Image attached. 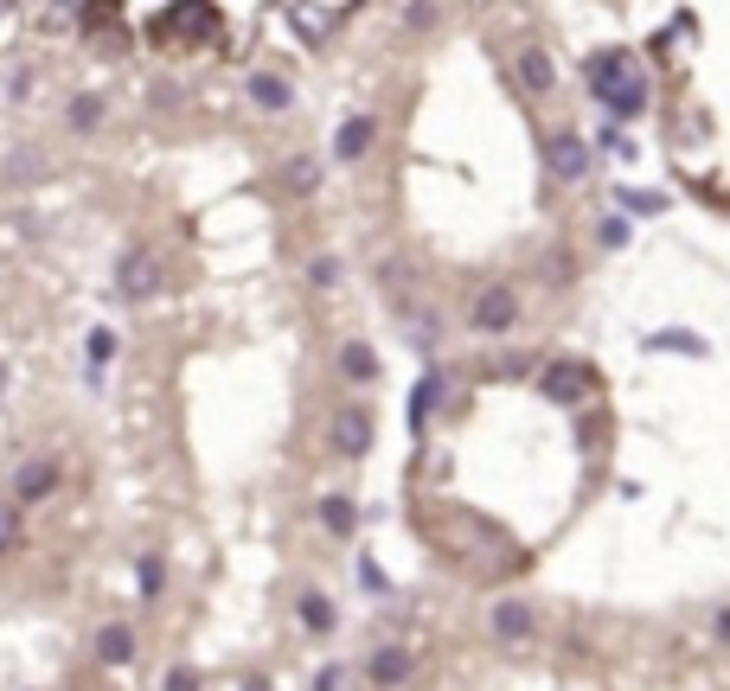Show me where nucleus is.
<instances>
[{
	"mask_svg": "<svg viewBox=\"0 0 730 691\" xmlns=\"http://www.w3.org/2000/svg\"><path fill=\"white\" fill-rule=\"evenodd\" d=\"M513 71H520V83L532 90V97H545L551 77H558V71H551V51H539V46H525L520 58H513Z\"/></svg>",
	"mask_w": 730,
	"mask_h": 691,
	"instance_id": "nucleus-9",
	"label": "nucleus"
},
{
	"mask_svg": "<svg viewBox=\"0 0 730 691\" xmlns=\"http://www.w3.org/2000/svg\"><path fill=\"white\" fill-rule=\"evenodd\" d=\"M97 122H103V97H90V90H83V97H71V128H78V135H90Z\"/></svg>",
	"mask_w": 730,
	"mask_h": 691,
	"instance_id": "nucleus-22",
	"label": "nucleus"
},
{
	"mask_svg": "<svg viewBox=\"0 0 730 691\" xmlns=\"http://www.w3.org/2000/svg\"><path fill=\"white\" fill-rule=\"evenodd\" d=\"M46 493H58V461H27L13 474V506H39Z\"/></svg>",
	"mask_w": 730,
	"mask_h": 691,
	"instance_id": "nucleus-5",
	"label": "nucleus"
},
{
	"mask_svg": "<svg viewBox=\"0 0 730 691\" xmlns=\"http://www.w3.org/2000/svg\"><path fill=\"white\" fill-rule=\"evenodd\" d=\"M160 691H199V672H193V665H174V672H167V685Z\"/></svg>",
	"mask_w": 730,
	"mask_h": 691,
	"instance_id": "nucleus-26",
	"label": "nucleus"
},
{
	"mask_svg": "<svg viewBox=\"0 0 730 691\" xmlns=\"http://www.w3.org/2000/svg\"><path fill=\"white\" fill-rule=\"evenodd\" d=\"M339 13H314V7H288V26H295V32H302V39H308V46H320V39H327V26H334Z\"/></svg>",
	"mask_w": 730,
	"mask_h": 691,
	"instance_id": "nucleus-19",
	"label": "nucleus"
},
{
	"mask_svg": "<svg viewBox=\"0 0 730 691\" xmlns=\"http://www.w3.org/2000/svg\"><path fill=\"white\" fill-rule=\"evenodd\" d=\"M20 544V506H0V551Z\"/></svg>",
	"mask_w": 730,
	"mask_h": 691,
	"instance_id": "nucleus-25",
	"label": "nucleus"
},
{
	"mask_svg": "<svg viewBox=\"0 0 730 691\" xmlns=\"http://www.w3.org/2000/svg\"><path fill=\"white\" fill-rule=\"evenodd\" d=\"M250 102H257V109H269V116H283L288 102H295V90H288V77L257 71V77H250Z\"/></svg>",
	"mask_w": 730,
	"mask_h": 691,
	"instance_id": "nucleus-10",
	"label": "nucleus"
},
{
	"mask_svg": "<svg viewBox=\"0 0 730 691\" xmlns=\"http://www.w3.org/2000/svg\"><path fill=\"white\" fill-rule=\"evenodd\" d=\"M295 609H302V628H308V634H334V602H327V595H320V589H302V602H295Z\"/></svg>",
	"mask_w": 730,
	"mask_h": 691,
	"instance_id": "nucleus-14",
	"label": "nucleus"
},
{
	"mask_svg": "<svg viewBox=\"0 0 730 691\" xmlns=\"http://www.w3.org/2000/svg\"><path fill=\"white\" fill-rule=\"evenodd\" d=\"M648 346H653V353H692V358H704V339H699V333H685V327H667V333H653Z\"/></svg>",
	"mask_w": 730,
	"mask_h": 691,
	"instance_id": "nucleus-20",
	"label": "nucleus"
},
{
	"mask_svg": "<svg viewBox=\"0 0 730 691\" xmlns=\"http://www.w3.org/2000/svg\"><path fill=\"white\" fill-rule=\"evenodd\" d=\"M494 640L500 646H525L532 640V602L525 595H500L494 602Z\"/></svg>",
	"mask_w": 730,
	"mask_h": 691,
	"instance_id": "nucleus-3",
	"label": "nucleus"
},
{
	"mask_svg": "<svg viewBox=\"0 0 730 691\" xmlns=\"http://www.w3.org/2000/svg\"><path fill=\"white\" fill-rule=\"evenodd\" d=\"M155 288H160V263L148 250H129L116 263V295H122V302H148Z\"/></svg>",
	"mask_w": 730,
	"mask_h": 691,
	"instance_id": "nucleus-2",
	"label": "nucleus"
},
{
	"mask_svg": "<svg viewBox=\"0 0 730 691\" xmlns=\"http://www.w3.org/2000/svg\"><path fill=\"white\" fill-rule=\"evenodd\" d=\"M583 384H590V378H583V365L564 358V365H551V372H545V397H551V404H576V397H583Z\"/></svg>",
	"mask_w": 730,
	"mask_h": 691,
	"instance_id": "nucleus-11",
	"label": "nucleus"
},
{
	"mask_svg": "<svg viewBox=\"0 0 730 691\" xmlns=\"http://www.w3.org/2000/svg\"><path fill=\"white\" fill-rule=\"evenodd\" d=\"M116 358V333L109 327H90L83 333V365H90V384H103V365Z\"/></svg>",
	"mask_w": 730,
	"mask_h": 691,
	"instance_id": "nucleus-15",
	"label": "nucleus"
},
{
	"mask_svg": "<svg viewBox=\"0 0 730 691\" xmlns=\"http://www.w3.org/2000/svg\"><path fill=\"white\" fill-rule=\"evenodd\" d=\"M372 679H378V685H404V679H411V653H404V646H378V653H372Z\"/></svg>",
	"mask_w": 730,
	"mask_h": 691,
	"instance_id": "nucleus-16",
	"label": "nucleus"
},
{
	"mask_svg": "<svg viewBox=\"0 0 730 691\" xmlns=\"http://www.w3.org/2000/svg\"><path fill=\"white\" fill-rule=\"evenodd\" d=\"M513 320H520L513 288H481V302H474V327H481V333H506Z\"/></svg>",
	"mask_w": 730,
	"mask_h": 691,
	"instance_id": "nucleus-4",
	"label": "nucleus"
},
{
	"mask_svg": "<svg viewBox=\"0 0 730 691\" xmlns=\"http://www.w3.org/2000/svg\"><path fill=\"white\" fill-rule=\"evenodd\" d=\"M97 660L103 665H129L135 660V628L129 621H103V628H97Z\"/></svg>",
	"mask_w": 730,
	"mask_h": 691,
	"instance_id": "nucleus-8",
	"label": "nucleus"
},
{
	"mask_svg": "<svg viewBox=\"0 0 730 691\" xmlns=\"http://www.w3.org/2000/svg\"><path fill=\"white\" fill-rule=\"evenodd\" d=\"M372 135H378V128H372V116H346V122H339V135H334V154H339V160H359V154L372 148Z\"/></svg>",
	"mask_w": 730,
	"mask_h": 691,
	"instance_id": "nucleus-12",
	"label": "nucleus"
},
{
	"mask_svg": "<svg viewBox=\"0 0 730 691\" xmlns=\"http://www.w3.org/2000/svg\"><path fill=\"white\" fill-rule=\"evenodd\" d=\"M545 167L558 179H583L590 174V141H583L576 128H551L545 135Z\"/></svg>",
	"mask_w": 730,
	"mask_h": 691,
	"instance_id": "nucleus-1",
	"label": "nucleus"
},
{
	"mask_svg": "<svg viewBox=\"0 0 730 691\" xmlns=\"http://www.w3.org/2000/svg\"><path fill=\"white\" fill-rule=\"evenodd\" d=\"M596 97L615 109V116H641L648 109V83H641V71H628V77H615V83H596Z\"/></svg>",
	"mask_w": 730,
	"mask_h": 691,
	"instance_id": "nucleus-7",
	"label": "nucleus"
},
{
	"mask_svg": "<svg viewBox=\"0 0 730 691\" xmlns=\"http://www.w3.org/2000/svg\"><path fill=\"white\" fill-rule=\"evenodd\" d=\"M320 525H327V532H339V537H353V525H359L353 500H346V493H327V500H320Z\"/></svg>",
	"mask_w": 730,
	"mask_h": 691,
	"instance_id": "nucleus-17",
	"label": "nucleus"
},
{
	"mask_svg": "<svg viewBox=\"0 0 730 691\" xmlns=\"http://www.w3.org/2000/svg\"><path fill=\"white\" fill-rule=\"evenodd\" d=\"M334 448H339V455H353V461L372 448V416H365V409L346 404V409L334 416Z\"/></svg>",
	"mask_w": 730,
	"mask_h": 691,
	"instance_id": "nucleus-6",
	"label": "nucleus"
},
{
	"mask_svg": "<svg viewBox=\"0 0 730 691\" xmlns=\"http://www.w3.org/2000/svg\"><path fill=\"white\" fill-rule=\"evenodd\" d=\"M314 691H339V665H320V672H314Z\"/></svg>",
	"mask_w": 730,
	"mask_h": 691,
	"instance_id": "nucleus-27",
	"label": "nucleus"
},
{
	"mask_svg": "<svg viewBox=\"0 0 730 691\" xmlns=\"http://www.w3.org/2000/svg\"><path fill=\"white\" fill-rule=\"evenodd\" d=\"M308 282H314V288H334V282H339V263H334V256H314V263H308Z\"/></svg>",
	"mask_w": 730,
	"mask_h": 691,
	"instance_id": "nucleus-24",
	"label": "nucleus"
},
{
	"mask_svg": "<svg viewBox=\"0 0 730 691\" xmlns=\"http://www.w3.org/2000/svg\"><path fill=\"white\" fill-rule=\"evenodd\" d=\"M436 404H443V378H436V372H423V378H417V397H411V423H423Z\"/></svg>",
	"mask_w": 730,
	"mask_h": 691,
	"instance_id": "nucleus-21",
	"label": "nucleus"
},
{
	"mask_svg": "<svg viewBox=\"0 0 730 691\" xmlns=\"http://www.w3.org/2000/svg\"><path fill=\"white\" fill-rule=\"evenodd\" d=\"M718 640L730 646V609H718Z\"/></svg>",
	"mask_w": 730,
	"mask_h": 691,
	"instance_id": "nucleus-28",
	"label": "nucleus"
},
{
	"mask_svg": "<svg viewBox=\"0 0 730 691\" xmlns=\"http://www.w3.org/2000/svg\"><path fill=\"white\" fill-rule=\"evenodd\" d=\"M283 186H288V193H302V199H308L314 186H320V160H314V154H295V160L283 167Z\"/></svg>",
	"mask_w": 730,
	"mask_h": 691,
	"instance_id": "nucleus-18",
	"label": "nucleus"
},
{
	"mask_svg": "<svg viewBox=\"0 0 730 691\" xmlns=\"http://www.w3.org/2000/svg\"><path fill=\"white\" fill-rule=\"evenodd\" d=\"M339 372H346L353 384H372L378 378V353H372L365 339H346V346H339Z\"/></svg>",
	"mask_w": 730,
	"mask_h": 691,
	"instance_id": "nucleus-13",
	"label": "nucleus"
},
{
	"mask_svg": "<svg viewBox=\"0 0 730 691\" xmlns=\"http://www.w3.org/2000/svg\"><path fill=\"white\" fill-rule=\"evenodd\" d=\"M244 691H269V685H263V679H257V685H244Z\"/></svg>",
	"mask_w": 730,
	"mask_h": 691,
	"instance_id": "nucleus-29",
	"label": "nucleus"
},
{
	"mask_svg": "<svg viewBox=\"0 0 730 691\" xmlns=\"http://www.w3.org/2000/svg\"><path fill=\"white\" fill-rule=\"evenodd\" d=\"M135 583H141V602H155L160 583H167V563H160V557H141V563H135Z\"/></svg>",
	"mask_w": 730,
	"mask_h": 691,
	"instance_id": "nucleus-23",
	"label": "nucleus"
}]
</instances>
